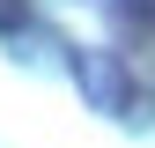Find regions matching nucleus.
Returning a JSON list of instances; mask_svg holds the SVG:
<instances>
[{"instance_id": "7ed1b4c3", "label": "nucleus", "mask_w": 155, "mask_h": 148, "mask_svg": "<svg viewBox=\"0 0 155 148\" xmlns=\"http://www.w3.org/2000/svg\"><path fill=\"white\" fill-rule=\"evenodd\" d=\"M126 8H133V15H148V22H155V0H126Z\"/></svg>"}, {"instance_id": "f03ea898", "label": "nucleus", "mask_w": 155, "mask_h": 148, "mask_svg": "<svg viewBox=\"0 0 155 148\" xmlns=\"http://www.w3.org/2000/svg\"><path fill=\"white\" fill-rule=\"evenodd\" d=\"M30 30V0H0V37H22Z\"/></svg>"}, {"instance_id": "f257e3e1", "label": "nucleus", "mask_w": 155, "mask_h": 148, "mask_svg": "<svg viewBox=\"0 0 155 148\" xmlns=\"http://www.w3.org/2000/svg\"><path fill=\"white\" fill-rule=\"evenodd\" d=\"M74 82H81V96L96 111H111V119L133 111V82H126V67L111 59V52H74Z\"/></svg>"}]
</instances>
